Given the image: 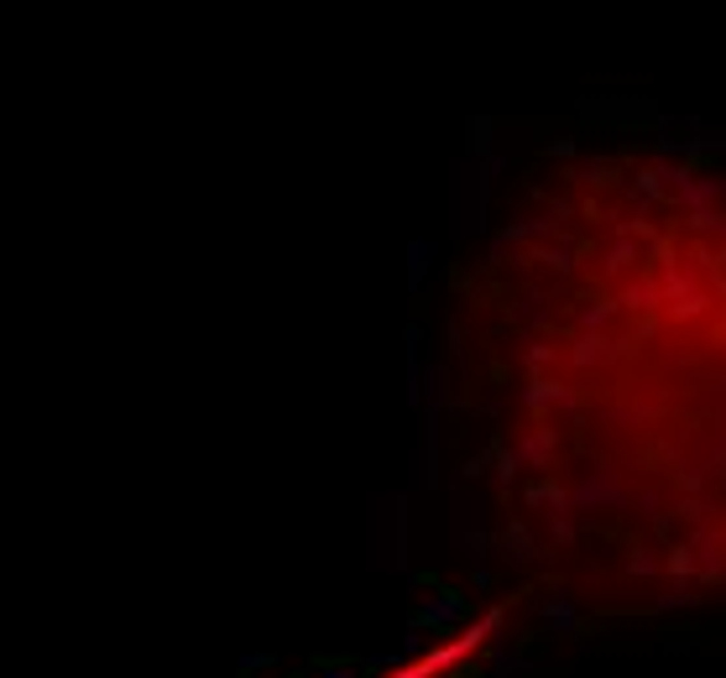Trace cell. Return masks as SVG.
<instances>
[{
	"label": "cell",
	"instance_id": "1",
	"mask_svg": "<svg viewBox=\"0 0 726 678\" xmlns=\"http://www.w3.org/2000/svg\"><path fill=\"white\" fill-rule=\"evenodd\" d=\"M450 397L502 559L575 616L726 610V163L533 173L461 266Z\"/></svg>",
	"mask_w": 726,
	"mask_h": 678
}]
</instances>
